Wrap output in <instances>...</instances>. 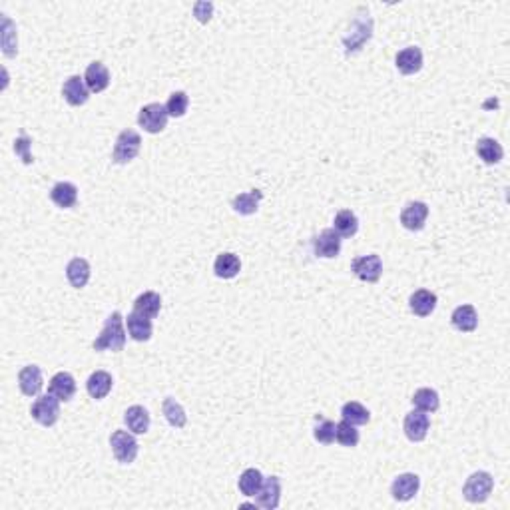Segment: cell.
Listing matches in <instances>:
<instances>
[{"label":"cell","mask_w":510,"mask_h":510,"mask_svg":"<svg viewBox=\"0 0 510 510\" xmlns=\"http://www.w3.org/2000/svg\"><path fill=\"white\" fill-rule=\"evenodd\" d=\"M395 62H397V68H399L401 74L411 76V74H416L423 68V52H421L418 46H409V48H405V50L397 54Z\"/></svg>","instance_id":"obj_17"},{"label":"cell","mask_w":510,"mask_h":510,"mask_svg":"<svg viewBox=\"0 0 510 510\" xmlns=\"http://www.w3.org/2000/svg\"><path fill=\"white\" fill-rule=\"evenodd\" d=\"M110 446H112V453L118 462L122 465H130L134 462L138 457V441L134 439V435L126 432V430H114L112 437H110Z\"/></svg>","instance_id":"obj_3"},{"label":"cell","mask_w":510,"mask_h":510,"mask_svg":"<svg viewBox=\"0 0 510 510\" xmlns=\"http://www.w3.org/2000/svg\"><path fill=\"white\" fill-rule=\"evenodd\" d=\"M476 154H479V158H481L484 163L493 166V163H498V161L502 160L504 150H502V146L498 144L495 138H481V140L476 142Z\"/></svg>","instance_id":"obj_27"},{"label":"cell","mask_w":510,"mask_h":510,"mask_svg":"<svg viewBox=\"0 0 510 510\" xmlns=\"http://www.w3.org/2000/svg\"><path fill=\"white\" fill-rule=\"evenodd\" d=\"M413 405H415L418 411L423 413H435L439 407H441V399H439V393L435 389H418L413 395Z\"/></svg>","instance_id":"obj_32"},{"label":"cell","mask_w":510,"mask_h":510,"mask_svg":"<svg viewBox=\"0 0 510 510\" xmlns=\"http://www.w3.org/2000/svg\"><path fill=\"white\" fill-rule=\"evenodd\" d=\"M405 435H407V439L409 441H413V443H421V441H425V437H427V432H429V427H430V421H429V415L427 413H423V411H411L409 415L405 416Z\"/></svg>","instance_id":"obj_8"},{"label":"cell","mask_w":510,"mask_h":510,"mask_svg":"<svg viewBox=\"0 0 510 510\" xmlns=\"http://www.w3.org/2000/svg\"><path fill=\"white\" fill-rule=\"evenodd\" d=\"M30 146H32V140L28 136H20L14 140V152L16 156H20L24 163H32V154H30Z\"/></svg>","instance_id":"obj_37"},{"label":"cell","mask_w":510,"mask_h":510,"mask_svg":"<svg viewBox=\"0 0 510 510\" xmlns=\"http://www.w3.org/2000/svg\"><path fill=\"white\" fill-rule=\"evenodd\" d=\"M429 217V205L425 202H411L401 212V224L409 231H421Z\"/></svg>","instance_id":"obj_9"},{"label":"cell","mask_w":510,"mask_h":510,"mask_svg":"<svg viewBox=\"0 0 510 510\" xmlns=\"http://www.w3.org/2000/svg\"><path fill=\"white\" fill-rule=\"evenodd\" d=\"M409 307L416 317H429L437 307V296L429 289H418L409 299Z\"/></svg>","instance_id":"obj_19"},{"label":"cell","mask_w":510,"mask_h":510,"mask_svg":"<svg viewBox=\"0 0 510 510\" xmlns=\"http://www.w3.org/2000/svg\"><path fill=\"white\" fill-rule=\"evenodd\" d=\"M351 269H353V273H355L361 282L377 283L379 282V277H381V273H383V261H381V257L377 254L363 255V257L353 259Z\"/></svg>","instance_id":"obj_7"},{"label":"cell","mask_w":510,"mask_h":510,"mask_svg":"<svg viewBox=\"0 0 510 510\" xmlns=\"http://www.w3.org/2000/svg\"><path fill=\"white\" fill-rule=\"evenodd\" d=\"M128 333L130 337L134 339V341H140V343H144V341H148L150 337H152V331H154V327H152V319L148 317H144V315H140V313H130L128 315Z\"/></svg>","instance_id":"obj_23"},{"label":"cell","mask_w":510,"mask_h":510,"mask_svg":"<svg viewBox=\"0 0 510 510\" xmlns=\"http://www.w3.org/2000/svg\"><path fill=\"white\" fill-rule=\"evenodd\" d=\"M140 146H142V138L134 130H124L116 140V146H114V154H112V160L116 163H128L132 161L140 154Z\"/></svg>","instance_id":"obj_6"},{"label":"cell","mask_w":510,"mask_h":510,"mask_svg":"<svg viewBox=\"0 0 510 510\" xmlns=\"http://www.w3.org/2000/svg\"><path fill=\"white\" fill-rule=\"evenodd\" d=\"M313 252L317 257L333 259L341 252V235L335 229H323L321 233L313 240Z\"/></svg>","instance_id":"obj_10"},{"label":"cell","mask_w":510,"mask_h":510,"mask_svg":"<svg viewBox=\"0 0 510 510\" xmlns=\"http://www.w3.org/2000/svg\"><path fill=\"white\" fill-rule=\"evenodd\" d=\"M168 110L166 106H161L158 102H154V104H148V106H144L140 110V114H138V124L148 132V134H160L166 130V126H168Z\"/></svg>","instance_id":"obj_4"},{"label":"cell","mask_w":510,"mask_h":510,"mask_svg":"<svg viewBox=\"0 0 510 510\" xmlns=\"http://www.w3.org/2000/svg\"><path fill=\"white\" fill-rule=\"evenodd\" d=\"M84 82L88 86L90 92L100 94L104 92L108 86H110V72L102 62H92L90 66L86 68V74H84Z\"/></svg>","instance_id":"obj_16"},{"label":"cell","mask_w":510,"mask_h":510,"mask_svg":"<svg viewBox=\"0 0 510 510\" xmlns=\"http://www.w3.org/2000/svg\"><path fill=\"white\" fill-rule=\"evenodd\" d=\"M50 200L62 210L74 207L78 202V188L70 182H58L50 191Z\"/></svg>","instance_id":"obj_21"},{"label":"cell","mask_w":510,"mask_h":510,"mask_svg":"<svg viewBox=\"0 0 510 510\" xmlns=\"http://www.w3.org/2000/svg\"><path fill=\"white\" fill-rule=\"evenodd\" d=\"M48 393L54 395L58 401H70L72 397H74V393H76V381H74V377L66 373V371H60V373H56L52 377V381H50V385H48Z\"/></svg>","instance_id":"obj_14"},{"label":"cell","mask_w":510,"mask_h":510,"mask_svg":"<svg viewBox=\"0 0 510 510\" xmlns=\"http://www.w3.org/2000/svg\"><path fill=\"white\" fill-rule=\"evenodd\" d=\"M335 441L343 446H357L359 443V430L355 429V425H351L347 421L339 423L335 430Z\"/></svg>","instance_id":"obj_35"},{"label":"cell","mask_w":510,"mask_h":510,"mask_svg":"<svg viewBox=\"0 0 510 510\" xmlns=\"http://www.w3.org/2000/svg\"><path fill=\"white\" fill-rule=\"evenodd\" d=\"M493 486H495V479L488 472L479 470V472H472L467 479V483L462 486V495H465V498L469 502L479 504V502H484L486 498L490 497Z\"/></svg>","instance_id":"obj_2"},{"label":"cell","mask_w":510,"mask_h":510,"mask_svg":"<svg viewBox=\"0 0 510 510\" xmlns=\"http://www.w3.org/2000/svg\"><path fill=\"white\" fill-rule=\"evenodd\" d=\"M194 14H196V18L200 20V22H210L212 20V14H214V4L212 2H198L196 6H194Z\"/></svg>","instance_id":"obj_38"},{"label":"cell","mask_w":510,"mask_h":510,"mask_svg":"<svg viewBox=\"0 0 510 510\" xmlns=\"http://www.w3.org/2000/svg\"><path fill=\"white\" fill-rule=\"evenodd\" d=\"M161 309V297L156 291H146L138 297L134 301V311L148 317V319H156Z\"/></svg>","instance_id":"obj_26"},{"label":"cell","mask_w":510,"mask_h":510,"mask_svg":"<svg viewBox=\"0 0 510 510\" xmlns=\"http://www.w3.org/2000/svg\"><path fill=\"white\" fill-rule=\"evenodd\" d=\"M62 94H64V100H66L70 106H82V104L88 102L90 90H88L86 82L82 80L80 76H70V78L64 82Z\"/></svg>","instance_id":"obj_15"},{"label":"cell","mask_w":510,"mask_h":510,"mask_svg":"<svg viewBox=\"0 0 510 510\" xmlns=\"http://www.w3.org/2000/svg\"><path fill=\"white\" fill-rule=\"evenodd\" d=\"M333 229H335L341 238H351V235H355L357 229H359V219H357V215L353 214L351 210H341V212L335 215Z\"/></svg>","instance_id":"obj_31"},{"label":"cell","mask_w":510,"mask_h":510,"mask_svg":"<svg viewBox=\"0 0 510 510\" xmlns=\"http://www.w3.org/2000/svg\"><path fill=\"white\" fill-rule=\"evenodd\" d=\"M451 321L453 327L462 331V333H472L479 325V315H476V309L472 305H458L453 315H451Z\"/></svg>","instance_id":"obj_18"},{"label":"cell","mask_w":510,"mask_h":510,"mask_svg":"<svg viewBox=\"0 0 510 510\" xmlns=\"http://www.w3.org/2000/svg\"><path fill=\"white\" fill-rule=\"evenodd\" d=\"M188 106H189L188 94H186V92H174V94L170 96L168 104H166V110H168V114H170L172 118H182V116H186Z\"/></svg>","instance_id":"obj_36"},{"label":"cell","mask_w":510,"mask_h":510,"mask_svg":"<svg viewBox=\"0 0 510 510\" xmlns=\"http://www.w3.org/2000/svg\"><path fill=\"white\" fill-rule=\"evenodd\" d=\"M421 488V479L413 474V472H405V474H399L395 481H393V486H391V495L395 500H401V502H407L411 498L415 497Z\"/></svg>","instance_id":"obj_11"},{"label":"cell","mask_w":510,"mask_h":510,"mask_svg":"<svg viewBox=\"0 0 510 510\" xmlns=\"http://www.w3.org/2000/svg\"><path fill=\"white\" fill-rule=\"evenodd\" d=\"M161 411H163V415H166V421L174 427V429H184L186 427V423H188V416H186V411H184V407L177 403L175 399L172 397H168V399H163V405H161Z\"/></svg>","instance_id":"obj_29"},{"label":"cell","mask_w":510,"mask_h":510,"mask_svg":"<svg viewBox=\"0 0 510 510\" xmlns=\"http://www.w3.org/2000/svg\"><path fill=\"white\" fill-rule=\"evenodd\" d=\"M30 415H32V418L36 423H41L42 427H52V425H56L58 416H60V401L50 393L42 395L32 405Z\"/></svg>","instance_id":"obj_5"},{"label":"cell","mask_w":510,"mask_h":510,"mask_svg":"<svg viewBox=\"0 0 510 510\" xmlns=\"http://www.w3.org/2000/svg\"><path fill=\"white\" fill-rule=\"evenodd\" d=\"M263 200V191H259V189H252V191H245V194H240V196H235L233 198V210L238 212V214L242 215H252L257 212V207H259V202Z\"/></svg>","instance_id":"obj_28"},{"label":"cell","mask_w":510,"mask_h":510,"mask_svg":"<svg viewBox=\"0 0 510 510\" xmlns=\"http://www.w3.org/2000/svg\"><path fill=\"white\" fill-rule=\"evenodd\" d=\"M112 375L108 373V371H96L92 375L88 377V383H86V389H88V395L96 399V401H100V399H104L108 397V393L112 391Z\"/></svg>","instance_id":"obj_24"},{"label":"cell","mask_w":510,"mask_h":510,"mask_svg":"<svg viewBox=\"0 0 510 510\" xmlns=\"http://www.w3.org/2000/svg\"><path fill=\"white\" fill-rule=\"evenodd\" d=\"M341 415H343V421H347L351 425H367L369 421H371V413H369V409H365L361 403H357V401H349V403L343 405V409H341Z\"/></svg>","instance_id":"obj_33"},{"label":"cell","mask_w":510,"mask_h":510,"mask_svg":"<svg viewBox=\"0 0 510 510\" xmlns=\"http://www.w3.org/2000/svg\"><path fill=\"white\" fill-rule=\"evenodd\" d=\"M126 345V331L120 311H114L106 319L102 333L96 337L94 351H122Z\"/></svg>","instance_id":"obj_1"},{"label":"cell","mask_w":510,"mask_h":510,"mask_svg":"<svg viewBox=\"0 0 510 510\" xmlns=\"http://www.w3.org/2000/svg\"><path fill=\"white\" fill-rule=\"evenodd\" d=\"M279 498H282V481L279 476H269L263 479V484L257 493V504L261 509L275 510L279 507Z\"/></svg>","instance_id":"obj_12"},{"label":"cell","mask_w":510,"mask_h":510,"mask_svg":"<svg viewBox=\"0 0 510 510\" xmlns=\"http://www.w3.org/2000/svg\"><path fill=\"white\" fill-rule=\"evenodd\" d=\"M261 484H263V474L257 469L243 470L240 481H238L240 493H242L243 497H257Z\"/></svg>","instance_id":"obj_30"},{"label":"cell","mask_w":510,"mask_h":510,"mask_svg":"<svg viewBox=\"0 0 510 510\" xmlns=\"http://www.w3.org/2000/svg\"><path fill=\"white\" fill-rule=\"evenodd\" d=\"M42 371L38 365H27L18 373V387L27 397H36L42 391Z\"/></svg>","instance_id":"obj_13"},{"label":"cell","mask_w":510,"mask_h":510,"mask_svg":"<svg viewBox=\"0 0 510 510\" xmlns=\"http://www.w3.org/2000/svg\"><path fill=\"white\" fill-rule=\"evenodd\" d=\"M66 277L72 287L82 289L90 279V263L82 257H74L66 268Z\"/></svg>","instance_id":"obj_22"},{"label":"cell","mask_w":510,"mask_h":510,"mask_svg":"<svg viewBox=\"0 0 510 510\" xmlns=\"http://www.w3.org/2000/svg\"><path fill=\"white\" fill-rule=\"evenodd\" d=\"M335 430L337 425L333 421H329V418H319V416H317V425H315V430H313V437H315L317 443L331 444L335 441Z\"/></svg>","instance_id":"obj_34"},{"label":"cell","mask_w":510,"mask_h":510,"mask_svg":"<svg viewBox=\"0 0 510 510\" xmlns=\"http://www.w3.org/2000/svg\"><path fill=\"white\" fill-rule=\"evenodd\" d=\"M124 423L134 435H146L150 429V413L144 407L134 405L124 413Z\"/></svg>","instance_id":"obj_20"},{"label":"cell","mask_w":510,"mask_h":510,"mask_svg":"<svg viewBox=\"0 0 510 510\" xmlns=\"http://www.w3.org/2000/svg\"><path fill=\"white\" fill-rule=\"evenodd\" d=\"M240 269H242V263H240V257L235 254H219L215 257V263H214V271L217 277H221V279H233L238 273H240Z\"/></svg>","instance_id":"obj_25"}]
</instances>
